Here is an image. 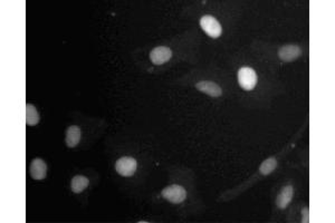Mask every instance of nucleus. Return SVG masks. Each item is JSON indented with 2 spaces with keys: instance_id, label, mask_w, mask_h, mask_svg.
<instances>
[{
  "instance_id": "ddd939ff",
  "label": "nucleus",
  "mask_w": 335,
  "mask_h": 223,
  "mask_svg": "<svg viewBox=\"0 0 335 223\" xmlns=\"http://www.w3.org/2000/svg\"><path fill=\"white\" fill-rule=\"evenodd\" d=\"M277 167V160L275 158H269L264 161L261 167H259V173L262 175H268Z\"/></svg>"
},
{
  "instance_id": "4468645a",
  "label": "nucleus",
  "mask_w": 335,
  "mask_h": 223,
  "mask_svg": "<svg viewBox=\"0 0 335 223\" xmlns=\"http://www.w3.org/2000/svg\"><path fill=\"white\" fill-rule=\"evenodd\" d=\"M302 216H303V222H305L307 223L308 221V219H310V211H308V209L307 208H304L302 210Z\"/></svg>"
},
{
  "instance_id": "6e6552de",
  "label": "nucleus",
  "mask_w": 335,
  "mask_h": 223,
  "mask_svg": "<svg viewBox=\"0 0 335 223\" xmlns=\"http://www.w3.org/2000/svg\"><path fill=\"white\" fill-rule=\"evenodd\" d=\"M196 88L198 89V91L207 94V95L211 96V97H219L222 95V91H221L220 86L213 82H209V80L197 83Z\"/></svg>"
},
{
  "instance_id": "f8f14e48",
  "label": "nucleus",
  "mask_w": 335,
  "mask_h": 223,
  "mask_svg": "<svg viewBox=\"0 0 335 223\" xmlns=\"http://www.w3.org/2000/svg\"><path fill=\"white\" fill-rule=\"evenodd\" d=\"M39 114L36 107L31 104L26 105V124L28 126H34L39 123Z\"/></svg>"
},
{
  "instance_id": "f03ea898",
  "label": "nucleus",
  "mask_w": 335,
  "mask_h": 223,
  "mask_svg": "<svg viewBox=\"0 0 335 223\" xmlns=\"http://www.w3.org/2000/svg\"><path fill=\"white\" fill-rule=\"evenodd\" d=\"M200 27L211 38H219L222 34V27L220 22L210 15L200 18Z\"/></svg>"
},
{
  "instance_id": "1a4fd4ad",
  "label": "nucleus",
  "mask_w": 335,
  "mask_h": 223,
  "mask_svg": "<svg viewBox=\"0 0 335 223\" xmlns=\"http://www.w3.org/2000/svg\"><path fill=\"white\" fill-rule=\"evenodd\" d=\"M293 194H294V189L292 185H286L285 187H283L280 191V193L278 194V196H277V200H276L277 207L281 210L287 208V205L289 204L290 201H292Z\"/></svg>"
},
{
  "instance_id": "7ed1b4c3",
  "label": "nucleus",
  "mask_w": 335,
  "mask_h": 223,
  "mask_svg": "<svg viewBox=\"0 0 335 223\" xmlns=\"http://www.w3.org/2000/svg\"><path fill=\"white\" fill-rule=\"evenodd\" d=\"M161 194H162L165 200H168L169 202L174 204L183 202L187 198V191L181 185L178 184H172L164 187L162 192H161Z\"/></svg>"
},
{
  "instance_id": "20e7f679",
  "label": "nucleus",
  "mask_w": 335,
  "mask_h": 223,
  "mask_svg": "<svg viewBox=\"0 0 335 223\" xmlns=\"http://www.w3.org/2000/svg\"><path fill=\"white\" fill-rule=\"evenodd\" d=\"M136 167H137L136 160L133 158H130V156L121 158L120 160L116 161V163H115L116 172H118L121 176H124V177L132 176L133 174L135 173Z\"/></svg>"
},
{
  "instance_id": "9d476101",
  "label": "nucleus",
  "mask_w": 335,
  "mask_h": 223,
  "mask_svg": "<svg viewBox=\"0 0 335 223\" xmlns=\"http://www.w3.org/2000/svg\"><path fill=\"white\" fill-rule=\"evenodd\" d=\"M66 145L69 149H73L80 141V128L76 125L69 126L66 131Z\"/></svg>"
},
{
  "instance_id": "423d86ee",
  "label": "nucleus",
  "mask_w": 335,
  "mask_h": 223,
  "mask_svg": "<svg viewBox=\"0 0 335 223\" xmlns=\"http://www.w3.org/2000/svg\"><path fill=\"white\" fill-rule=\"evenodd\" d=\"M29 173L30 176L34 178V180H44L47 175V164L45 161L42 159H35L33 160V162L30 164L29 167Z\"/></svg>"
},
{
  "instance_id": "f257e3e1",
  "label": "nucleus",
  "mask_w": 335,
  "mask_h": 223,
  "mask_svg": "<svg viewBox=\"0 0 335 223\" xmlns=\"http://www.w3.org/2000/svg\"><path fill=\"white\" fill-rule=\"evenodd\" d=\"M239 86L245 91H252L257 85V74L252 67H241L237 74Z\"/></svg>"
},
{
  "instance_id": "9b49d317",
  "label": "nucleus",
  "mask_w": 335,
  "mask_h": 223,
  "mask_svg": "<svg viewBox=\"0 0 335 223\" xmlns=\"http://www.w3.org/2000/svg\"><path fill=\"white\" fill-rule=\"evenodd\" d=\"M89 185V180L84 175H76L70 181V190L73 193L78 194Z\"/></svg>"
},
{
  "instance_id": "0eeeda50",
  "label": "nucleus",
  "mask_w": 335,
  "mask_h": 223,
  "mask_svg": "<svg viewBox=\"0 0 335 223\" xmlns=\"http://www.w3.org/2000/svg\"><path fill=\"white\" fill-rule=\"evenodd\" d=\"M302 54V49L296 45H286L278 51V57L283 61H293Z\"/></svg>"
},
{
  "instance_id": "39448f33",
  "label": "nucleus",
  "mask_w": 335,
  "mask_h": 223,
  "mask_svg": "<svg viewBox=\"0 0 335 223\" xmlns=\"http://www.w3.org/2000/svg\"><path fill=\"white\" fill-rule=\"evenodd\" d=\"M171 56H172L171 49L164 46L155 47L154 49H152L150 53V59L154 65L164 64V62L171 59Z\"/></svg>"
}]
</instances>
